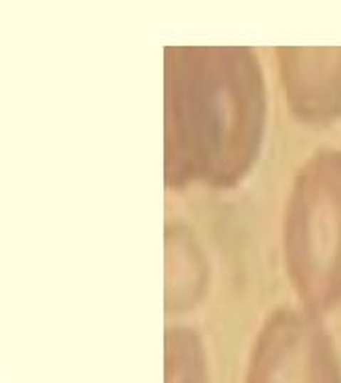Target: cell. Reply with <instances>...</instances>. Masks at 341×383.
I'll list each match as a JSON object with an SVG mask.
<instances>
[{
	"label": "cell",
	"mask_w": 341,
	"mask_h": 383,
	"mask_svg": "<svg viewBox=\"0 0 341 383\" xmlns=\"http://www.w3.org/2000/svg\"><path fill=\"white\" fill-rule=\"evenodd\" d=\"M283 258L305 312L341 305V150L311 154L293 176L283 214Z\"/></svg>",
	"instance_id": "cell-1"
},
{
	"label": "cell",
	"mask_w": 341,
	"mask_h": 383,
	"mask_svg": "<svg viewBox=\"0 0 341 383\" xmlns=\"http://www.w3.org/2000/svg\"><path fill=\"white\" fill-rule=\"evenodd\" d=\"M246 383H341V362L318 315L281 308L266 318Z\"/></svg>",
	"instance_id": "cell-2"
}]
</instances>
